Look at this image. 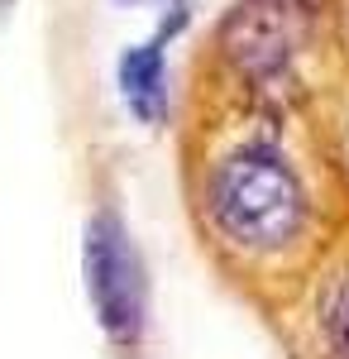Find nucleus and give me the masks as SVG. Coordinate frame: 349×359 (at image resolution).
I'll return each instance as SVG.
<instances>
[{"instance_id": "obj_3", "label": "nucleus", "mask_w": 349, "mask_h": 359, "mask_svg": "<svg viewBox=\"0 0 349 359\" xmlns=\"http://www.w3.org/2000/svg\"><path fill=\"white\" fill-rule=\"evenodd\" d=\"M81 273H86V292H91L101 331L115 345H135L144 335V316H149V278H144V259L120 216L101 211L86 225Z\"/></svg>"}, {"instance_id": "obj_6", "label": "nucleus", "mask_w": 349, "mask_h": 359, "mask_svg": "<svg viewBox=\"0 0 349 359\" xmlns=\"http://www.w3.org/2000/svg\"><path fill=\"white\" fill-rule=\"evenodd\" d=\"M330 15H335V25H340V39H345V48H349V0H330Z\"/></svg>"}, {"instance_id": "obj_7", "label": "nucleus", "mask_w": 349, "mask_h": 359, "mask_svg": "<svg viewBox=\"0 0 349 359\" xmlns=\"http://www.w3.org/2000/svg\"><path fill=\"white\" fill-rule=\"evenodd\" d=\"M10 5H15V0H0V15H5V10H10Z\"/></svg>"}, {"instance_id": "obj_4", "label": "nucleus", "mask_w": 349, "mask_h": 359, "mask_svg": "<svg viewBox=\"0 0 349 359\" xmlns=\"http://www.w3.org/2000/svg\"><path fill=\"white\" fill-rule=\"evenodd\" d=\"M115 77H120V96H125V106H130L135 120L158 125L167 115V57H163V39L125 48Z\"/></svg>"}, {"instance_id": "obj_5", "label": "nucleus", "mask_w": 349, "mask_h": 359, "mask_svg": "<svg viewBox=\"0 0 349 359\" xmlns=\"http://www.w3.org/2000/svg\"><path fill=\"white\" fill-rule=\"evenodd\" d=\"M311 335L321 359H349V259L316 283L311 297Z\"/></svg>"}, {"instance_id": "obj_1", "label": "nucleus", "mask_w": 349, "mask_h": 359, "mask_svg": "<svg viewBox=\"0 0 349 359\" xmlns=\"http://www.w3.org/2000/svg\"><path fill=\"white\" fill-rule=\"evenodd\" d=\"M206 221L235 254L278 259L306 240L316 201L282 149L244 144L206 172Z\"/></svg>"}, {"instance_id": "obj_2", "label": "nucleus", "mask_w": 349, "mask_h": 359, "mask_svg": "<svg viewBox=\"0 0 349 359\" xmlns=\"http://www.w3.org/2000/svg\"><path fill=\"white\" fill-rule=\"evenodd\" d=\"M330 0H240L220 25V57L254 91H278L321 43Z\"/></svg>"}]
</instances>
